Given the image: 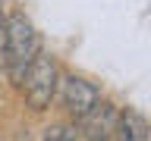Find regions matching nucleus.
<instances>
[{"instance_id":"1","label":"nucleus","mask_w":151,"mask_h":141,"mask_svg":"<svg viewBox=\"0 0 151 141\" xmlns=\"http://www.w3.org/2000/svg\"><path fill=\"white\" fill-rule=\"evenodd\" d=\"M38 53H41V38H38L35 25L28 22V16L25 13H9L6 16V75L13 85L22 88L25 72L35 63Z\"/></svg>"},{"instance_id":"2","label":"nucleus","mask_w":151,"mask_h":141,"mask_svg":"<svg viewBox=\"0 0 151 141\" xmlns=\"http://www.w3.org/2000/svg\"><path fill=\"white\" fill-rule=\"evenodd\" d=\"M60 78H63V72H60L57 56H50L47 50H41V53L35 56V63L28 66L25 82H22L25 107H28V110H35V113L47 110V107L54 103L57 91H60Z\"/></svg>"},{"instance_id":"3","label":"nucleus","mask_w":151,"mask_h":141,"mask_svg":"<svg viewBox=\"0 0 151 141\" xmlns=\"http://www.w3.org/2000/svg\"><path fill=\"white\" fill-rule=\"evenodd\" d=\"M57 97H60L63 110L69 113L76 122H82L85 116L104 100V97H101V88H98L94 82H88V78H82V75H73V72H63Z\"/></svg>"},{"instance_id":"4","label":"nucleus","mask_w":151,"mask_h":141,"mask_svg":"<svg viewBox=\"0 0 151 141\" xmlns=\"http://www.w3.org/2000/svg\"><path fill=\"white\" fill-rule=\"evenodd\" d=\"M120 107L113 100H101L82 122H79V132H82L85 141H113L116 135V125H120Z\"/></svg>"},{"instance_id":"5","label":"nucleus","mask_w":151,"mask_h":141,"mask_svg":"<svg viewBox=\"0 0 151 141\" xmlns=\"http://www.w3.org/2000/svg\"><path fill=\"white\" fill-rule=\"evenodd\" d=\"M113 141H151V125L139 110H123Z\"/></svg>"},{"instance_id":"6","label":"nucleus","mask_w":151,"mask_h":141,"mask_svg":"<svg viewBox=\"0 0 151 141\" xmlns=\"http://www.w3.org/2000/svg\"><path fill=\"white\" fill-rule=\"evenodd\" d=\"M82 132H79V122H54L41 132V141H79Z\"/></svg>"}]
</instances>
